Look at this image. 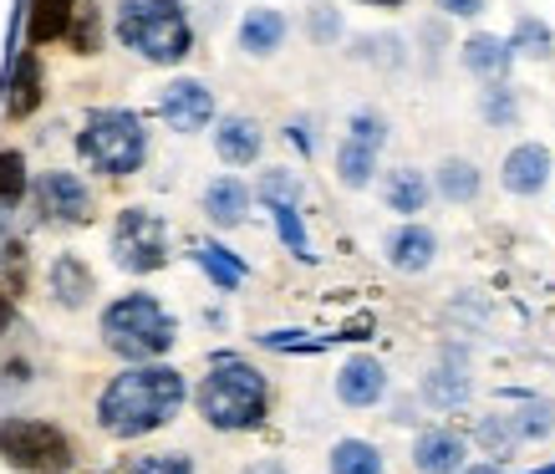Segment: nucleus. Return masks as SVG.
Here are the masks:
<instances>
[{
	"mask_svg": "<svg viewBox=\"0 0 555 474\" xmlns=\"http://www.w3.org/2000/svg\"><path fill=\"white\" fill-rule=\"evenodd\" d=\"M509 194H540L545 179H551V153L540 149V143H520V149L505 158V169H500Z\"/></svg>",
	"mask_w": 555,
	"mask_h": 474,
	"instance_id": "ddd939ff",
	"label": "nucleus"
},
{
	"mask_svg": "<svg viewBox=\"0 0 555 474\" xmlns=\"http://www.w3.org/2000/svg\"><path fill=\"white\" fill-rule=\"evenodd\" d=\"M77 149L82 158L92 164L98 174H133L143 158H149V133H143V123L133 113H122V107H102V113H87L82 133H77Z\"/></svg>",
	"mask_w": 555,
	"mask_h": 474,
	"instance_id": "39448f33",
	"label": "nucleus"
},
{
	"mask_svg": "<svg viewBox=\"0 0 555 474\" xmlns=\"http://www.w3.org/2000/svg\"><path fill=\"white\" fill-rule=\"evenodd\" d=\"M423 398L434 408H459L469 398V373L454 368V362H443V368H434V373L423 377Z\"/></svg>",
	"mask_w": 555,
	"mask_h": 474,
	"instance_id": "5701e85b",
	"label": "nucleus"
},
{
	"mask_svg": "<svg viewBox=\"0 0 555 474\" xmlns=\"http://www.w3.org/2000/svg\"><path fill=\"white\" fill-rule=\"evenodd\" d=\"M509 62H515V47H509L505 36H469L464 41V67L474 72V77H485V82H500L509 72Z\"/></svg>",
	"mask_w": 555,
	"mask_h": 474,
	"instance_id": "dca6fc26",
	"label": "nucleus"
},
{
	"mask_svg": "<svg viewBox=\"0 0 555 474\" xmlns=\"http://www.w3.org/2000/svg\"><path fill=\"white\" fill-rule=\"evenodd\" d=\"M199 413L224 434L255 428L266 419V377L255 373L250 362H240V357H219L209 377L199 383Z\"/></svg>",
	"mask_w": 555,
	"mask_h": 474,
	"instance_id": "7ed1b4c3",
	"label": "nucleus"
},
{
	"mask_svg": "<svg viewBox=\"0 0 555 474\" xmlns=\"http://www.w3.org/2000/svg\"><path fill=\"white\" fill-rule=\"evenodd\" d=\"M0 92H5V113L11 118H31L36 113V102H41V62H36L31 51L16 56V67L0 82Z\"/></svg>",
	"mask_w": 555,
	"mask_h": 474,
	"instance_id": "4468645a",
	"label": "nucleus"
},
{
	"mask_svg": "<svg viewBox=\"0 0 555 474\" xmlns=\"http://www.w3.org/2000/svg\"><path fill=\"white\" fill-rule=\"evenodd\" d=\"M158 113H164V123H169L173 133H199V128H209V118H215V92L204 82H169L164 87V98H158Z\"/></svg>",
	"mask_w": 555,
	"mask_h": 474,
	"instance_id": "9d476101",
	"label": "nucleus"
},
{
	"mask_svg": "<svg viewBox=\"0 0 555 474\" xmlns=\"http://www.w3.org/2000/svg\"><path fill=\"white\" fill-rule=\"evenodd\" d=\"M204 215L219 225V230H235L245 215H250V189L240 179H215L204 189Z\"/></svg>",
	"mask_w": 555,
	"mask_h": 474,
	"instance_id": "f3484780",
	"label": "nucleus"
},
{
	"mask_svg": "<svg viewBox=\"0 0 555 474\" xmlns=\"http://www.w3.org/2000/svg\"><path fill=\"white\" fill-rule=\"evenodd\" d=\"M215 149L224 164H255L260 158V128L250 118H219Z\"/></svg>",
	"mask_w": 555,
	"mask_h": 474,
	"instance_id": "6ab92c4d",
	"label": "nucleus"
},
{
	"mask_svg": "<svg viewBox=\"0 0 555 474\" xmlns=\"http://www.w3.org/2000/svg\"><path fill=\"white\" fill-rule=\"evenodd\" d=\"M250 474H286V470H281V464H275V459H266V464H255Z\"/></svg>",
	"mask_w": 555,
	"mask_h": 474,
	"instance_id": "58836bf2",
	"label": "nucleus"
},
{
	"mask_svg": "<svg viewBox=\"0 0 555 474\" xmlns=\"http://www.w3.org/2000/svg\"><path fill=\"white\" fill-rule=\"evenodd\" d=\"M383 200L387 209H398V215H423V204H428V179L418 169H392L383 179Z\"/></svg>",
	"mask_w": 555,
	"mask_h": 474,
	"instance_id": "4be33fe9",
	"label": "nucleus"
},
{
	"mask_svg": "<svg viewBox=\"0 0 555 474\" xmlns=\"http://www.w3.org/2000/svg\"><path fill=\"white\" fill-rule=\"evenodd\" d=\"M194 260L209 271V281H215L219 291H235L240 281H245V260H235L224 245H199V251H194Z\"/></svg>",
	"mask_w": 555,
	"mask_h": 474,
	"instance_id": "a878e982",
	"label": "nucleus"
},
{
	"mask_svg": "<svg viewBox=\"0 0 555 474\" xmlns=\"http://www.w3.org/2000/svg\"><path fill=\"white\" fill-rule=\"evenodd\" d=\"M383 138H387V123L377 113H357L352 118V133L341 138L337 149V174L347 189H362L377 169V153H383Z\"/></svg>",
	"mask_w": 555,
	"mask_h": 474,
	"instance_id": "6e6552de",
	"label": "nucleus"
},
{
	"mask_svg": "<svg viewBox=\"0 0 555 474\" xmlns=\"http://www.w3.org/2000/svg\"><path fill=\"white\" fill-rule=\"evenodd\" d=\"M362 5H403V0H362Z\"/></svg>",
	"mask_w": 555,
	"mask_h": 474,
	"instance_id": "a19ab883",
	"label": "nucleus"
},
{
	"mask_svg": "<svg viewBox=\"0 0 555 474\" xmlns=\"http://www.w3.org/2000/svg\"><path fill=\"white\" fill-rule=\"evenodd\" d=\"M128 474H194V464L184 454H143L128 464Z\"/></svg>",
	"mask_w": 555,
	"mask_h": 474,
	"instance_id": "72a5a7b5",
	"label": "nucleus"
},
{
	"mask_svg": "<svg viewBox=\"0 0 555 474\" xmlns=\"http://www.w3.org/2000/svg\"><path fill=\"white\" fill-rule=\"evenodd\" d=\"M438 194L449 204H469L479 194V169H474L469 158H449L443 169H438Z\"/></svg>",
	"mask_w": 555,
	"mask_h": 474,
	"instance_id": "393cba45",
	"label": "nucleus"
},
{
	"mask_svg": "<svg viewBox=\"0 0 555 474\" xmlns=\"http://www.w3.org/2000/svg\"><path fill=\"white\" fill-rule=\"evenodd\" d=\"M266 347H275V353H321L326 347V337H301V332H266Z\"/></svg>",
	"mask_w": 555,
	"mask_h": 474,
	"instance_id": "c9c22d12",
	"label": "nucleus"
},
{
	"mask_svg": "<svg viewBox=\"0 0 555 474\" xmlns=\"http://www.w3.org/2000/svg\"><path fill=\"white\" fill-rule=\"evenodd\" d=\"M113 260L133 276L158 271L169 260V230H164V220L153 209H138V204L122 209L118 225H113Z\"/></svg>",
	"mask_w": 555,
	"mask_h": 474,
	"instance_id": "423d86ee",
	"label": "nucleus"
},
{
	"mask_svg": "<svg viewBox=\"0 0 555 474\" xmlns=\"http://www.w3.org/2000/svg\"><path fill=\"white\" fill-rule=\"evenodd\" d=\"M434 251H438V240H434V230H423V225H403V230L387 235V260H392L398 271H428V266H434Z\"/></svg>",
	"mask_w": 555,
	"mask_h": 474,
	"instance_id": "2eb2a0df",
	"label": "nucleus"
},
{
	"mask_svg": "<svg viewBox=\"0 0 555 474\" xmlns=\"http://www.w3.org/2000/svg\"><path fill=\"white\" fill-rule=\"evenodd\" d=\"M51 296H56V306H67V311L92 302V271H87L77 255H62L51 266Z\"/></svg>",
	"mask_w": 555,
	"mask_h": 474,
	"instance_id": "a211bd4d",
	"label": "nucleus"
},
{
	"mask_svg": "<svg viewBox=\"0 0 555 474\" xmlns=\"http://www.w3.org/2000/svg\"><path fill=\"white\" fill-rule=\"evenodd\" d=\"M479 107H485V118L494 123V128H509V123L520 118V107H515V98H509V87H500V82L485 87V102H479Z\"/></svg>",
	"mask_w": 555,
	"mask_h": 474,
	"instance_id": "2f4dec72",
	"label": "nucleus"
},
{
	"mask_svg": "<svg viewBox=\"0 0 555 474\" xmlns=\"http://www.w3.org/2000/svg\"><path fill=\"white\" fill-rule=\"evenodd\" d=\"M184 408V377L173 368H122L98 398V419L113 439H143Z\"/></svg>",
	"mask_w": 555,
	"mask_h": 474,
	"instance_id": "f257e3e1",
	"label": "nucleus"
},
{
	"mask_svg": "<svg viewBox=\"0 0 555 474\" xmlns=\"http://www.w3.org/2000/svg\"><path fill=\"white\" fill-rule=\"evenodd\" d=\"M438 11H443V16H479L485 0H438Z\"/></svg>",
	"mask_w": 555,
	"mask_h": 474,
	"instance_id": "4c0bfd02",
	"label": "nucleus"
},
{
	"mask_svg": "<svg viewBox=\"0 0 555 474\" xmlns=\"http://www.w3.org/2000/svg\"><path fill=\"white\" fill-rule=\"evenodd\" d=\"M0 454L16 470H62L72 464V444L36 419H0Z\"/></svg>",
	"mask_w": 555,
	"mask_h": 474,
	"instance_id": "0eeeda50",
	"label": "nucleus"
},
{
	"mask_svg": "<svg viewBox=\"0 0 555 474\" xmlns=\"http://www.w3.org/2000/svg\"><path fill=\"white\" fill-rule=\"evenodd\" d=\"M413 464L423 474H459L464 470V439L454 428H423L413 444Z\"/></svg>",
	"mask_w": 555,
	"mask_h": 474,
	"instance_id": "f8f14e48",
	"label": "nucleus"
},
{
	"mask_svg": "<svg viewBox=\"0 0 555 474\" xmlns=\"http://www.w3.org/2000/svg\"><path fill=\"white\" fill-rule=\"evenodd\" d=\"M464 474H500V470H494V464H469Z\"/></svg>",
	"mask_w": 555,
	"mask_h": 474,
	"instance_id": "ea45409f",
	"label": "nucleus"
},
{
	"mask_svg": "<svg viewBox=\"0 0 555 474\" xmlns=\"http://www.w3.org/2000/svg\"><path fill=\"white\" fill-rule=\"evenodd\" d=\"M337 31H341L337 11H332V5H317V11H311V36H317V41H332Z\"/></svg>",
	"mask_w": 555,
	"mask_h": 474,
	"instance_id": "e433bc0d",
	"label": "nucleus"
},
{
	"mask_svg": "<svg viewBox=\"0 0 555 474\" xmlns=\"http://www.w3.org/2000/svg\"><path fill=\"white\" fill-rule=\"evenodd\" d=\"M281 41H286V16L281 11H250V16L240 21V47L250 51V56H270Z\"/></svg>",
	"mask_w": 555,
	"mask_h": 474,
	"instance_id": "aec40b11",
	"label": "nucleus"
},
{
	"mask_svg": "<svg viewBox=\"0 0 555 474\" xmlns=\"http://www.w3.org/2000/svg\"><path fill=\"white\" fill-rule=\"evenodd\" d=\"M26 194V158L16 149L0 153V204H16Z\"/></svg>",
	"mask_w": 555,
	"mask_h": 474,
	"instance_id": "c756f323",
	"label": "nucleus"
},
{
	"mask_svg": "<svg viewBox=\"0 0 555 474\" xmlns=\"http://www.w3.org/2000/svg\"><path fill=\"white\" fill-rule=\"evenodd\" d=\"M72 0H26V31H31V41H56V36H67L72 26Z\"/></svg>",
	"mask_w": 555,
	"mask_h": 474,
	"instance_id": "412c9836",
	"label": "nucleus"
},
{
	"mask_svg": "<svg viewBox=\"0 0 555 474\" xmlns=\"http://www.w3.org/2000/svg\"><path fill=\"white\" fill-rule=\"evenodd\" d=\"M72 47L77 51H87V56H92V51L102 47V21H98V5H77V11H72Z\"/></svg>",
	"mask_w": 555,
	"mask_h": 474,
	"instance_id": "c85d7f7f",
	"label": "nucleus"
},
{
	"mask_svg": "<svg viewBox=\"0 0 555 474\" xmlns=\"http://www.w3.org/2000/svg\"><path fill=\"white\" fill-rule=\"evenodd\" d=\"M530 474H555V464H545V470H530Z\"/></svg>",
	"mask_w": 555,
	"mask_h": 474,
	"instance_id": "79ce46f5",
	"label": "nucleus"
},
{
	"mask_svg": "<svg viewBox=\"0 0 555 474\" xmlns=\"http://www.w3.org/2000/svg\"><path fill=\"white\" fill-rule=\"evenodd\" d=\"M479 444H485L489 454L505 459L509 449L520 444V428H515V419H485V424H479Z\"/></svg>",
	"mask_w": 555,
	"mask_h": 474,
	"instance_id": "7c9ffc66",
	"label": "nucleus"
},
{
	"mask_svg": "<svg viewBox=\"0 0 555 474\" xmlns=\"http://www.w3.org/2000/svg\"><path fill=\"white\" fill-rule=\"evenodd\" d=\"M270 215H275V230H281V240L291 245V255L311 260V240H306V230H301V215H296V204H270Z\"/></svg>",
	"mask_w": 555,
	"mask_h": 474,
	"instance_id": "cd10ccee",
	"label": "nucleus"
},
{
	"mask_svg": "<svg viewBox=\"0 0 555 474\" xmlns=\"http://www.w3.org/2000/svg\"><path fill=\"white\" fill-rule=\"evenodd\" d=\"M260 200L266 204H301V184H296V174L270 169L266 179H260Z\"/></svg>",
	"mask_w": 555,
	"mask_h": 474,
	"instance_id": "473e14b6",
	"label": "nucleus"
},
{
	"mask_svg": "<svg viewBox=\"0 0 555 474\" xmlns=\"http://www.w3.org/2000/svg\"><path fill=\"white\" fill-rule=\"evenodd\" d=\"M509 47H515V56H535V62H545V56H551V47H555V36H551V26H545V21L520 16V21H515V36H509Z\"/></svg>",
	"mask_w": 555,
	"mask_h": 474,
	"instance_id": "bb28decb",
	"label": "nucleus"
},
{
	"mask_svg": "<svg viewBox=\"0 0 555 474\" xmlns=\"http://www.w3.org/2000/svg\"><path fill=\"white\" fill-rule=\"evenodd\" d=\"M332 474H383V454L367 439H341L332 444Z\"/></svg>",
	"mask_w": 555,
	"mask_h": 474,
	"instance_id": "b1692460",
	"label": "nucleus"
},
{
	"mask_svg": "<svg viewBox=\"0 0 555 474\" xmlns=\"http://www.w3.org/2000/svg\"><path fill=\"white\" fill-rule=\"evenodd\" d=\"M36 209H41L47 225H82L92 220V194H87V184L77 174L51 169L36 179Z\"/></svg>",
	"mask_w": 555,
	"mask_h": 474,
	"instance_id": "1a4fd4ad",
	"label": "nucleus"
},
{
	"mask_svg": "<svg viewBox=\"0 0 555 474\" xmlns=\"http://www.w3.org/2000/svg\"><path fill=\"white\" fill-rule=\"evenodd\" d=\"M515 428H520V439H545V434L555 428V408H551V403L525 408L520 419H515Z\"/></svg>",
	"mask_w": 555,
	"mask_h": 474,
	"instance_id": "f704fd0d",
	"label": "nucleus"
},
{
	"mask_svg": "<svg viewBox=\"0 0 555 474\" xmlns=\"http://www.w3.org/2000/svg\"><path fill=\"white\" fill-rule=\"evenodd\" d=\"M383 393H387V373H383V362H377V357H352V362L337 373V398L347 408L383 403Z\"/></svg>",
	"mask_w": 555,
	"mask_h": 474,
	"instance_id": "9b49d317",
	"label": "nucleus"
},
{
	"mask_svg": "<svg viewBox=\"0 0 555 474\" xmlns=\"http://www.w3.org/2000/svg\"><path fill=\"white\" fill-rule=\"evenodd\" d=\"M118 36L143 62H158V67L184 62L194 47V31H189L179 0H118Z\"/></svg>",
	"mask_w": 555,
	"mask_h": 474,
	"instance_id": "f03ea898",
	"label": "nucleus"
},
{
	"mask_svg": "<svg viewBox=\"0 0 555 474\" xmlns=\"http://www.w3.org/2000/svg\"><path fill=\"white\" fill-rule=\"evenodd\" d=\"M102 342L128 362H153L173 347V317L149 291H133V296H122L102 311Z\"/></svg>",
	"mask_w": 555,
	"mask_h": 474,
	"instance_id": "20e7f679",
	"label": "nucleus"
}]
</instances>
